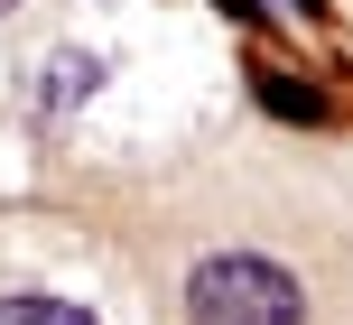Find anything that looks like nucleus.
Instances as JSON below:
<instances>
[{
  "label": "nucleus",
  "instance_id": "obj_1",
  "mask_svg": "<svg viewBox=\"0 0 353 325\" xmlns=\"http://www.w3.org/2000/svg\"><path fill=\"white\" fill-rule=\"evenodd\" d=\"M186 325H307V289L261 251H214L186 270Z\"/></svg>",
  "mask_w": 353,
  "mask_h": 325
},
{
  "label": "nucleus",
  "instance_id": "obj_4",
  "mask_svg": "<svg viewBox=\"0 0 353 325\" xmlns=\"http://www.w3.org/2000/svg\"><path fill=\"white\" fill-rule=\"evenodd\" d=\"M261 103L279 112V121H316V112H325L316 93H298V84H279V74H261Z\"/></svg>",
  "mask_w": 353,
  "mask_h": 325
},
{
  "label": "nucleus",
  "instance_id": "obj_2",
  "mask_svg": "<svg viewBox=\"0 0 353 325\" xmlns=\"http://www.w3.org/2000/svg\"><path fill=\"white\" fill-rule=\"evenodd\" d=\"M103 93V56H47V112H65V103H93Z\"/></svg>",
  "mask_w": 353,
  "mask_h": 325
},
{
  "label": "nucleus",
  "instance_id": "obj_3",
  "mask_svg": "<svg viewBox=\"0 0 353 325\" xmlns=\"http://www.w3.org/2000/svg\"><path fill=\"white\" fill-rule=\"evenodd\" d=\"M0 325H93V316L65 297H0Z\"/></svg>",
  "mask_w": 353,
  "mask_h": 325
}]
</instances>
